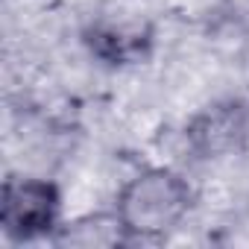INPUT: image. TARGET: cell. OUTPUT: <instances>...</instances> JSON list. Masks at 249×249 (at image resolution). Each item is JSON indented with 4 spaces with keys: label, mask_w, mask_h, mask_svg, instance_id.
I'll use <instances>...</instances> for the list:
<instances>
[{
    "label": "cell",
    "mask_w": 249,
    "mask_h": 249,
    "mask_svg": "<svg viewBox=\"0 0 249 249\" xmlns=\"http://www.w3.org/2000/svg\"><path fill=\"white\" fill-rule=\"evenodd\" d=\"M188 205H191L188 185L173 173L153 170L135 179L120 194V223L141 234H156L179 223Z\"/></svg>",
    "instance_id": "6da1fadb"
},
{
    "label": "cell",
    "mask_w": 249,
    "mask_h": 249,
    "mask_svg": "<svg viewBox=\"0 0 249 249\" xmlns=\"http://www.w3.org/2000/svg\"><path fill=\"white\" fill-rule=\"evenodd\" d=\"M59 196L47 182H6L3 188V226L15 237H36L47 231L56 220Z\"/></svg>",
    "instance_id": "7a4b0ae2"
}]
</instances>
